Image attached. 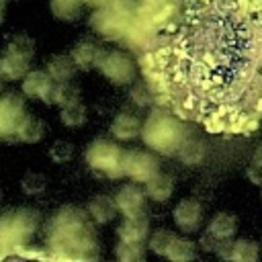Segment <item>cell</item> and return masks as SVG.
<instances>
[{
  "instance_id": "1",
  "label": "cell",
  "mask_w": 262,
  "mask_h": 262,
  "mask_svg": "<svg viewBox=\"0 0 262 262\" xmlns=\"http://www.w3.org/2000/svg\"><path fill=\"white\" fill-rule=\"evenodd\" d=\"M143 141L162 154H172L182 145V127L166 113H151L141 129Z\"/></svg>"
},
{
  "instance_id": "2",
  "label": "cell",
  "mask_w": 262,
  "mask_h": 262,
  "mask_svg": "<svg viewBox=\"0 0 262 262\" xmlns=\"http://www.w3.org/2000/svg\"><path fill=\"white\" fill-rule=\"evenodd\" d=\"M35 43L29 35H16L0 53V74L6 80H23L29 72Z\"/></svg>"
},
{
  "instance_id": "3",
  "label": "cell",
  "mask_w": 262,
  "mask_h": 262,
  "mask_svg": "<svg viewBox=\"0 0 262 262\" xmlns=\"http://www.w3.org/2000/svg\"><path fill=\"white\" fill-rule=\"evenodd\" d=\"M123 154L125 151L117 143L106 139H96L86 149V162L94 172L111 178H119L123 176Z\"/></svg>"
},
{
  "instance_id": "4",
  "label": "cell",
  "mask_w": 262,
  "mask_h": 262,
  "mask_svg": "<svg viewBox=\"0 0 262 262\" xmlns=\"http://www.w3.org/2000/svg\"><path fill=\"white\" fill-rule=\"evenodd\" d=\"M96 68L100 70V74L111 80L113 84L117 86H125V84H131L135 80V74H137V68L133 63V59L119 51V49H113V51H102Z\"/></svg>"
},
{
  "instance_id": "5",
  "label": "cell",
  "mask_w": 262,
  "mask_h": 262,
  "mask_svg": "<svg viewBox=\"0 0 262 262\" xmlns=\"http://www.w3.org/2000/svg\"><path fill=\"white\" fill-rule=\"evenodd\" d=\"M156 172H160V164H158L156 156L141 151V149H131V151L123 154V176L145 182Z\"/></svg>"
},
{
  "instance_id": "6",
  "label": "cell",
  "mask_w": 262,
  "mask_h": 262,
  "mask_svg": "<svg viewBox=\"0 0 262 262\" xmlns=\"http://www.w3.org/2000/svg\"><path fill=\"white\" fill-rule=\"evenodd\" d=\"M145 188L137 184H125L117 190L115 203L117 209L123 213V217H135V215H145Z\"/></svg>"
},
{
  "instance_id": "7",
  "label": "cell",
  "mask_w": 262,
  "mask_h": 262,
  "mask_svg": "<svg viewBox=\"0 0 262 262\" xmlns=\"http://www.w3.org/2000/svg\"><path fill=\"white\" fill-rule=\"evenodd\" d=\"M174 223L178 229L190 233L196 231L203 223V207L199 201L194 199H182L176 207H174Z\"/></svg>"
},
{
  "instance_id": "8",
  "label": "cell",
  "mask_w": 262,
  "mask_h": 262,
  "mask_svg": "<svg viewBox=\"0 0 262 262\" xmlns=\"http://www.w3.org/2000/svg\"><path fill=\"white\" fill-rule=\"evenodd\" d=\"M55 80L45 72H27V76L23 78V92L29 96V98H37V100H43L49 104V94H51V88H53Z\"/></svg>"
},
{
  "instance_id": "9",
  "label": "cell",
  "mask_w": 262,
  "mask_h": 262,
  "mask_svg": "<svg viewBox=\"0 0 262 262\" xmlns=\"http://www.w3.org/2000/svg\"><path fill=\"white\" fill-rule=\"evenodd\" d=\"M70 55L80 70H90V68H96V63L102 55V49L94 41H78L72 47Z\"/></svg>"
},
{
  "instance_id": "10",
  "label": "cell",
  "mask_w": 262,
  "mask_h": 262,
  "mask_svg": "<svg viewBox=\"0 0 262 262\" xmlns=\"http://www.w3.org/2000/svg\"><path fill=\"white\" fill-rule=\"evenodd\" d=\"M141 123L139 119L133 115V113H119L115 117V121L111 123V133L121 139V141H129V139H135L139 133H141Z\"/></svg>"
},
{
  "instance_id": "11",
  "label": "cell",
  "mask_w": 262,
  "mask_h": 262,
  "mask_svg": "<svg viewBox=\"0 0 262 262\" xmlns=\"http://www.w3.org/2000/svg\"><path fill=\"white\" fill-rule=\"evenodd\" d=\"M235 229H237V219L231 213H217L207 225V235H211L217 242H229Z\"/></svg>"
},
{
  "instance_id": "12",
  "label": "cell",
  "mask_w": 262,
  "mask_h": 262,
  "mask_svg": "<svg viewBox=\"0 0 262 262\" xmlns=\"http://www.w3.org/2000/svg\"><path fill=\"white\" fill-rule=\"evenodd\" d=\"M14 137L18 141H25V143H37L39 139L45 137V123L27 113L14 129Z\"/></svg>"
},
{
  "instance_id": "13",
  "label": "cell",
  "mask_w": 262,
  "mask_h": 262,
  "mask_svg": "<svg viewBox=\"0 0 262 262\" xmlns=\"http://www.w3.org/2000/svg\"><path fill=\"white\" fill-rule=\"evenodd\" d=\"M149 233V221L145 215L125 217V221L119 225V237L125 242H143Z\"/></svg>"
},
{
  "instance_id": "14",
  "label": "cell",
  "mask_w": 262,
  "mask_h": 262,
  "mask_svg": "<svg viewBox=\"0 0 262 262\" xmlns=\"http://www.w3.org/2000/svg\"><path fill=\"white\" fill-rule=\"evenodd\" d=\"M172 190H174V180L172 176L168 174H162V172H156L151 178L145 180V194L156 201V203H164L172 196Z\"/></svg>"
},
{
  "instance_id": "15",
  "label": "cell",
  "mask_w": 262,
  "mask_h": 262,
  "mask_svg": "<svg viewBox=\"0 0 262 262\" xmlns=\"http://www.w3.org/2000/svg\"><path fill=\"white\" fill-rule=\"evenodd\" d=\"M86 211H88V217H90V219H94L96 223L102 225V223L113 221V217H115V213H117L119 209H117L115 199H111V196H106V194H96V196L88 203Z\"/></svg>"
},
{
  "instance_id": "16",
  "label": "cell",
  "mask_w": 262,
  "mask_h": 262,
  "mask_svg": "<svg viewBox=\"0 0 262 262\" xmlns=\"http://www.w3.org/2000/svg\"><path fill=\"white\" fill-rule=\"evenodd\" d=\"M76 61L72 59V55H53L47 61V74L55 80V82H70L74 80L76 74Z\"/></svg>"
},
{
  "instance_id": "17",
  "label": "cell",
  "mask_w": 262,
  "mask_h": 262,
  "mask_svg": "<svg viewBox=\"0 0 262 262\" xmlns=\"http://www.w3.org/2000/svg\"><path fill=\"white\" fill-rule=\"evenodd\" d=\"M225 258L233 262H254L258 258V244L250 239H233L227 246Z\"/></svg>"
},
{
  "instance_id": "18",
  "label": "cell",
  "mask_w": 262,
  "mask_h": 262,
  "mask_svg": "<svg viewBox=\"0 0 262 262\" xmlns=\"http://www.w3.org/2000/svg\"><path fill=\"white\" fill-rule=\"evenodd\" d=\"M80 100V88L70 80V82H55L49 94V104H57V106H66Z\"/></svg>"
},
{
  "instance_id": "19",
  "label": "cell",
  "mask_w": 262,
  "mask_h": 262,
  "mask_svg": "<svg viewBox=\"0 0 262 262\" xmlns=\"http://www.w3.org/2000/svg\"><path fill=\"white\" fill-rule=\"evenodd\" d=\"M86 117L88 115H86V106L82 104V100H76L72 104L61 106V115H59L61 123L68 125V127H80V125H84L86 123Z\"/></svg>"
},
{
  "instance_id": "20",
  "label": "cell",
  "mask_w": 262,
  "mask_h": 262,
  "mask_svg": "<svg viewBox=\"0 0 262 262\" xmlns=\"http://www.w3.org/2000/svg\"><path fill=\"white\" fill-rule=\"evenodd\" d=\"M84 0H51V12L61 20H76Z\"/></svg>"
},
{
  "instance_id": "21",
  "label": "cell",
  "mask_w": 262,
  "mask_h": 262,
  "mask_svg": "<svg viewBox=\"0 0 262 262\" xmlns=\"http://www.w3.org/2000/svg\"><path fill=\"white\" fill-rule=\"evenodd\" d=\"M115 254H117V258L123 260V262H137V260H143V258H145L143 242H125V239H121V242L117 244Z\"/></svg>"
},
{
  "instance_id": "22",
  "label": "cell",
  "mask_w": 262,
  "mask_h": 262,
  "mask_svg": "<svg viewBox=\"0 0 262 262\" xmlns=\"http://www.w3.org/2000/svg\"><path fill=\"white\" fill-rule=\"evenodd\" d=\"M176 237H178V235L172 233V231H168V229H158V231L149 237L147 248H149L154 254H158V256H168V252H170V248H172V244H174Z\"/></svg>"
},
{
  "instance_id": "23",
  "label": "cell",
  "mask_w": 262,
  "mask_h": 262,
  "mask_svg": "<svg viewBox=\"0 0 262 262\" xmlns=\"http://www.w3.org/2000/svg\"><path fill=\"white\" fill-rule=\"evenodd\" d=\"M194 256H196L194 244H192L190 239H184V237H176L166 258H170V260H174V262H186V260H192Z\"/></svg>"
},
{
  "instance_id": "24",
  "label": "cell",
  "mask_w": 262,
  "mask_h": 262,
  "mask_svg": "<svg viewBox=\"0 0 262 262\" xmlns=\"http://www.w3.org/2000/svg\"><path fill=\"white\" fill-rule=\"evenodd\" d=\"M45 186H47V178L43 174H39V172H27L23 176V180H20V188L29 196L41 194L45 190Z\"/></svg>"
},
{
  "instance_id": "25",
  "label": "cell",
  "mask_w": 262,
  "mask_h": 262,
  "mask_svg": "<svg viewBox=\"0 0 262 262\" xmlns=\"http://www.w3.org/2000/svg\"><path fill=\"white\" fill-rule=\"evenodd\" d=\"M72 156H74V145H72L70 141L59 139V141H55V143L49 147V158H51L53 162H57V164L70 162Z\"/></svg>"
},
{
  "instance_id": "26",
  "label": "cell",
  "mask_w": 262,
  "mask_h": 262,
  "mask_svg": "<svg viewBox=\"0 0 262 262\" xmlns=\"http://www.w3.org/2000/svg\"><path fill=\"white\" fill-rule=\"evenodd\" d=\"M252 166H256V168H260L262 170V145L254 151V158H252Z\"/></svg>"
},
{
  "instance_id": "27",
  "label": "cell",
  "mask_w": 262,
  "mask_h": 262,
  "mask_svg": "<svg viewBox=\"0 0 262 262\" xmlns=\"http://www.w3.org/2000/svg\"><path fill=\"white\" fill-rule=\"evenodd\" d=\"M84 2H88V4H102V2H108V0H84Z\"/></svg>"
},
{
  "instance_id": "28",
  "label": "cell",
  "mask_w": 262,
  "mask_h": 262,
  "mask_svg": "<svg viewBox=\"0 0 262 262\" xmlns=\"http://www.w3.org/2000/svg\"><path fill=\"white\" fill-rule=\"evenodd\" d=\"M4 80H6V78H4V76H2V74H0V90H2V88H4Z\"/></svg>"
},
{
  "instance_id": "29",
  "label": "cell",
  "mask_w": 262,
  "mask_h": 262,
  "mask_svg": "<svg viewBox=\"0 0 262 262\" xmlns=\"http://www.w3.org/2000/svg\"><path fill=\"white\" fill-rule=\"evenodd\" d=\"M0 201H2V192H0Z\"/></svg>"
}]
</instances>
